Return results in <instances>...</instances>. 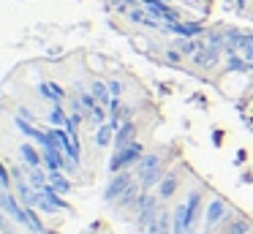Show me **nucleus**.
Returning <instances> with one entry per match:
<instances>
[{"instance_id":"obj_22","label":"nucleus","mask_w":253,"mask_h":234,"mask_svg":"<svg viewBox=\"0 0 253 234\" xmlns=\"http://www.w3.org/2000/svg\"><path fill=\"white\" fill-rule=\"evenodd\" d=\"M202 44H204V41H199V38H180V41L174 44V49H180L185 57H193V54L202 49Z\"/></svg>"},{"instance_id":"obj_33","label":"nucleus","mask_w":253,"mask_h":234,"mask_svg":"<svg viewBox=\"0 0 253 234\" xmlns=\"http://www.w3.org/2000/svg\"><path fill=\"white\" fill-rule=\"evenodd\" d=\"M188 234H196V232H193V229H191V232H188Z\"/></svg>"},{"instance_id":"obj_24","label":"nucleus","mask_w":253,"mask_h":234,"mask_svg":"<svg viewBox=\"0 0 253 234\" xmlns=\"http://www.w3.org/2000/svg\"><path fill=\"white\" fill-rule=\"evenodd\" d=\"M25 210H28V229H30V232H33V234H46V229H44V223H41L36 207H25Z\"/></svg>"},{"instance_id":"obj_13","label":"nucleus","mask_w":253,"mask_h":234,"mask_svg":"<svg viewBox=\"0 0 253 234\" xmlns=\"http://www.w3.org/2000/svg\"><path fill=\"white\" fill-rule=\"evenodd\" d=\"M142 196H144V188H139V183H131L126 188V193L117 199V204H120V207H139Z\"/></svg>"},{"instance_id":"obj_10","label":"nucleus","mask_w":253,"mask_h":234,"mask_svg":"<svg viewBox=\"0 0 253 234\" xmlns=\"http://www.w3.org/2000/svg\"><path fill=\"white\" fill-rule=\"evenodd\" d=\"M44 166H46V172H57V169H63V163H66V152L60 150L57 144H52V147H44Z\"/></svg>"},{"instance_id":"obj_30","label":"nucleus","mask_w":253,"mask_h":234,"mask_svg":"<svg viewBox=\"0 0 253 234\" xmlns=\"http://www.w3.org/2000/svg\"><path fill=\"white\" fill-rule=\"evenodd\" d=\"M0 188H3V190L11 188V172H8V169L3 166V163H0Z\"/></svg>"},{"instance_id":"obj_34","label":"nucleus","mask_w":253,"mask_h":234,"mask_svg":"<svg viewBox=\"0 0 253 234\" xmlns=\"http://www.w3.org/2000/svg\"><path fill=\"white\" fill-rule=\"evenodd\" d=\"M0 199H3V190H0Z\"/></svg>"},{"instance_id":"obj_12","label":"nucleus","mask_w":253,"mask_h":234,"mask_svg":"<svg viewBox=\"0 0 253 234\" xmlns=\"http://www.w3.org/2000/svg\"><path fill=\"white\" fill-rule=\"evenodd\" d=\"M223 218H226V201L223 199H212L210 207H207V229H215Z\"/></svg>"},{"instance_id":"obj_20","label":"nucleus","mask_w":253,"mask_h":234,"mask_svg":"<svg viewBox=\"0 0 253 234\" xmlns=\"http://www.w3.org/2000/svg\"><path fill=\"white\" fill-rule=\"evenodd\" d=\"M90 93L95 95V101H98L101 106H109V103H112V90H109V85H104V82L93 79V85H90Z\"/></svg>"},{"instance_id":"obj_29","label":"nucleus","mask_w":253,"mask_h":234,"mask_svg":"<svg viewBox=\"0 0 253 234\" xmlns=\"http://www.w3.org/2000/svg\"><path fill=\"white\" fill-rule=\"evenodd\" d=\"M136 3H139V0H112V5L117 8V14H128Z\"/></svg>"},{"instance_id":"obj_2","label":"nucleus","mask_w":253,"mask_h":234,"mask_svg":"<svg viewBox=\"0 0 253 234\" xmlns=\"http://www.w3.org/2000/svg\"><path fill=\"white\" fill-rule=\"evenodd\" d=\"M142 155H144V147L139 144V141H131V144L123 147V150H115V155L109 158V172H112V174L123 172L126 166L142 161Z\"/></svg>"},{"instance_id":"obj_27","label":"nucleus","mask_w":253,"mask_h":234,"mask_svg":"<svg viewBox=\"0 0 253 234\" xmlns=\"http://www.w3.org/2000/svg\"><path fill=\"white\" fill-rule=\"evenodd\" d=\"M248 232H251V223L242 221V218H237V221L229 226V234H248Z\"/></svg>"},{"instance_id":"obj_31","label":"nucleus","mask_w":253,"mask_h":234,"mask_svg":"<svg viewBox=\"0 0 253 234\" xmlns=\"http://www.w3.org/2000/svg\"><path fill=\"white\" fill-rule=\"evenodd\" d=\"M109 90H112V98H120V95H123V82L112 79V82H109Z\"/></svg>"},{"instance_id":"obj_28","label":"nucleus","mask_w":253,"mask_h":234,"mask_svg":"<svg viewBox=\"0 0 253 234\" xmlns=\"http://www.w3.org/2000/svg\"><path fill=\"white\" fill-rule=\"evenodd\" d=\"M79 101H82V109H84V112H93V109H95V103H98V101H95V95H93V93H82V95H79Z\"/></svg>"},{"instance_id":"obj_25","label":"nucleus","mask_w":253,"mask_h":234,"mask_svg":"<svg viewBox=\"0 0 253 234\" xmlns=\"http://www.w3.org/2000/svg\"><path fill=\"white\" fill-rule=\"evenodd\" d=\"M87 117H90V123H93L95 128H98V125H104V123H106V109L101 106V103H95V109L87 114Z\"/></svg>"},{"instance_id":"obj_3","label":"nucleus","mask_w":253,"mask_h":234,"mask_svg":"<svg viewBox=\"0 0 253 234\" xmlns=\"http://www.w3.org/2000/svg\"><path fill=\"white\" fill-rule=\"evenodd\" d=\"M158 201H161L158 196H150L147 190H144L142 201H139V218H136V226L142 229V232L161 215V204H158Z\"/></svg>"},{"instance_id":"obj_8","label":"nucleus","mask_w":253,"mask_h":234,"mask_svg":"<svg viewBox=\"0 0 253 234\" xmlns=\"http://www.w3.org/2000/svg\"><path fill=\"white\" fill-rule=\"evenodd\" d=\"M220 49H212V47H207V44H202V49H199L196 54H193V63L199 65V68H215L218 65V60H220Z\"/></svg>"},{"instance_id":"obj_18","label":"nucleus","mask_w":253,"mask_h":234,"mask_svg":"<svg viewBox=\"0 0 253 234\" xmlns=\"http://www.w3.org/2000/svg\"><path fill=\"white\" fill-rule=\"evenodd\" d=\"M144 234H171V221H169V215L161 210V215L155 218V221L150 223L147 229H144Z\"/></svg>"},{"instance_id":"obj_4","label":"nucleus","mask_w":253,"mask_h":234,"mask_svg":"<svg viewBox=\"0 0 253 234\" xmlns=\"http://www.w3.org/2000/svg\"><path fill=\"white\" fill-rule=\"evenodd\" d=\"M0 210L6 212L11 221H17L19 226H28V210H25V204L17 199L14 193H8V190H3V199H0Z\"/></svg>"},{"instance_id":"obj_1","label":"nucleus","mask_w":253,"mask_h":234,"mask_svg":"<svg viewBox=\"0 0 253 234\" xmlns=\"http://www.w3.org/2000/svg\"><path fill=\"white\" fill-rule=\"evenodd\" d=\"M136 174H139V183H142V188H153V185H158L161 180H164V161H161V155H155V152H144L142 161L136 163Z\"/></svg>"},{"instance_id":"obj_21","label":"nucleus","mask_w":253,"mask_h":234,"mask_svg":"<svg viewBox=\"0 0 253 234\" xmlns=\"http://www.w3.org/2000/svg\"><path fill=\"white\" fill-rule=\"evenodd\" d=\"M49 185L57 190L60 196H66L68 190H71V183H68V177L63 174V169H57V172H49Z\"/></svg>"},{"instance_id":"obj_5","label":"nucleus","mask_w":253,"mask_h":234,"mask_svg":"<svg viewBox=\"0 0 253 234\" xmlns=\"http://www.w3.org/2000/svg\"><path fill=\"white\" fill-rule=\"evenodd\" d=\"M133 183V174H128L126 169L123 172H117V174H112V180H109V185L104 188V199L106 201H117L123 193H126V188Z\"/></svg>"},{"instance_id":"obj_23","label":"nucleus","mask_w":253,"mask_h":234,"mask_svg":"<svg viewBox=\"0 0 253 234\" xmlns=\"http://www.w3.org/2000/svg\"><path fill=\"white\" fill-rule=\"evenodd\" d=\"M49 125L52 128H66V120H68V114L63 112V106L60 103H52V109H49Z\"/></svg>"},{"instance_id":"obj_36","label":"nucleus","mask_w":253,"mask_h":234,"mask_svg":"<svg viewBox=\"0 0 253 234\" xmlns=\"http://www.w3.org/2000/svg\"><path fill=\"white\" fill-rule=\"evenodd\" d=\"M196 3H199V0H196Z\"/></svg>"},{"instance_id":"obj_9","label":"nucleus","mask_w":253,"mask_h":234,"mask_svg":"<svg viewBox=\"0 0 253 234\" xmlns=\"http://www.w3.org/2000/svg\"><path fill=\"white\" fill-rule=\"evenodd\" d=\"M164 30L177 33L180 38H199V36H207V33H204V27L199 25V22H174V25H166Z\"/></svg>"},{"instance_id":"obj_19","label":"nucleus","mask_w":253,"mask_h":234,"mask_svg":"<svg viewBox=\"0 0 253 234\" xmlns=\"http://www.w3.org/2000/svg\"><path fill=\"white\" fill-rule=\"evenodd\" d=\"M95 144H98V147L115 144V125H112V123L98 125V128H95Z\"/></svg>"},{"instance_id":"obj_6","label":"nucleus","mask_w":253,"mask_h":234,"mask_svg":"<svg viewBox=\"0 0 253 234\" xmlns=\"http://www.w3.org/2000/svg\"><path fill=\"white\" fill-rule=\"evenodd\" d=\"M144 8H147L153 16L164 19L166 25H174V22H182V14H180V11H177L171 3H150V5H144Z\"/></svg>"},{"instance_id":"obj_15","label":"nucleus","mask_w":253,"mask_h":234,"mask_svg":"<svg viewBox=\"0 0 253 234\" xmlns=\"http://www.w3.org/2000/svg\"><path fill=\"white\" fill-rule=\"evenodd\" d=\"M19 155H22L25 166H44V155H41L39 150H36L30 141H25V144H19Z\"/></svg>"},{"instance_id":"obj_17","label":"nucleus","mask_w":253,"mask_h":234,"mask_svg":"<svg viewBox=\"0 0 253 234\" xmlns=\"http://www.w3.org/2000/svg\"><path fill=\"white\" fill-rule=\"evenodd\" d=\"M177 185H180L177 174H166V177L158 183V199H161V201H164V199H171V196H174V190H177Z\"/></svg>"},{"instance_id":"obj_16","label":"nucleus","mask_w":253,"mask_h":234,"mask_svg":"<svg viewBox=\"0 0 253 234\" xmlns=\"http://www.w3.org/2000/svg\"><path fill=\"white\" fill-rule=\"evenodd\" d=\"M25 177H28V183L33 185L36 190H41L44 185H49V172H41V166H25Z\"/></svg>"},{"instance_id":"obj_14","label":"nucleus","mask_w":253,"mask_h":234,"mask_svg":"<svg viewBox=\"0 0 253 234\" xmlns=\"http://www.w3.org/2000/svg\"><path fill=\"white\" fill-rule=\"evenodd\" d=\"M39 93H41V98H46L49 103H63V98H66L63 87L55 85V82H41V85H39Z\"/></svg>"},{"instance_id":"obj_35","label":"nucleus","mask_w":253,"mask_h":234,"mask_svg":"<svg viewBox=\"0 0 253 234\" xmlns=\"http://www.w3.org/2000/svg\"><path fill=\"white\" fill-rule=\"evenodd\" d=\"M0 234H3V232H0Z\"/></svg>"},{"instance_id":"obj_7","label":"nucleus","mask_w":253,"mask_h":234,"mask_svg":"<svg viewBox=\"0 0 253 234\" xmlns=\"http://www.w3.org/2000/svg\"><path fill=\"white\" fill-rule=\"evenodd\" d=\"M199 218H202V193H199V190H191L188 199H185V223H188V229L196 226Z\"/></svg>"},{"instance_id":"obj_32","label":"nucleus","mask_w":253,"mask_h":234,"mask_svg":"<svg viewBox=\"0 0 253 234\" xmlns=\"http://www.w3.org/2000/svg\"><path fill=\"white\" fill-rule=\"evenodd\" d=\"M0 232H8V234H11V226H8V221H6V215H3V212H0Z\"/></svg>"},{"instance_id":"obj_11","label":"nucleus","mask_w":253,"mask_h":234,"mask_svg":"<svg viewBox=\"0 0 253 234\" xmlns=\"http://www.w3.org/2000/svg\"><path fill=\"white\" fill-rule=\"evenodd\" d=\"M133 136H136V123H133V120H126V123L115 131V150L128 147L133 141Z\"/></svg>"},{"instance_id":"obj_26","label":"nucleus","mask_w":253,"mask_h":234,"mask_svg":"<svg viewBox=\"0 0 253 234\" xmlns=\"http://www.w3.org/2000/svg\"><path fill=\"white\" fill-rule=\"evenodd\" d=\"M128 19L136 22V25H144V19H147V8H142V5H133V8L128 11Z\"/></svg>"}]
</instances>
